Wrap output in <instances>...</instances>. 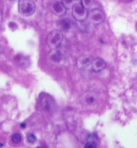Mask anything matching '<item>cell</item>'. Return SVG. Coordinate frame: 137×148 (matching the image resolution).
Here are the masks:
<instances>
[{"label": "cell", "mask_w": 137, "mask_h": 148, "mask_svg": "<svg viewBox=\"0 0 137 148\" xmlns=\"http://www.w3.org/2000/svg\"><path fill=\"white\" fill-rule=\"evenodd\" d=\"M94 0H81V3L86 9H90L93 7Z\"/></svg>", "instance_id": "obj_10"}, {"label": "cell", "mask_w": 137, "mask_h": 148, "mask_svg": "<svg viewBox=\"0 0 137 148\" xmlns=\"http://www.w3.org/2000/svg\"><path fill=\"white\" fill-rule=\"evenodd\" d=\"M20 126L22 128L25 129V128L26 127V124L25 123H22L20 124Z\"/></svg>", "instance_id": "obj_17"}, {"label": "cell", "mask_w": 137, "mask_h": 148, "mask_svg": "<svg viewBox=\"0 0 137 148\" xmlns=\"http://www.w3.org/2000/svg\"><path fill=\"white\" fill-rule=\"evenodd\" d=\"M96 147L95 143L91 141L87 142L85 146V147L86 148H96Z\"/></svg>", "instance_id": "obj_15"}, {"label": "cell", "mask_w": 137, "mask_h": 148, "mask_svg": "<svg viewBox=\"0 0 137 148\" xmlns=\"http://www.w3.org/2000/svg\"><path fill=\"white\" fill-rule=\"evenodd\" d=\"M92 59L90 56L87 55H80L77 60V66L79 69L86 68L91 64Z\"/></svg>", "instance_id": "obj_7"}, {"label": "cell", "mask_w": 137, "mask_h": 148, "mask_svg": "<svg viewBox=\"0 0 137 148\" xmlns=\"http://www.w3.org/2000/svg\"><path fill=\"white\" fill-rule=\"evenodd\" d=\"M4 51V49L3 47L0 45V54L3 53Z\"/></svg>", "instance_id": "obj_18"}, {"label": "cell", "mask_w": 137, "mask_h": 148, "mask_svg": "<svg viewBox=\"0 0 137 148\" xmlns=\"http://www.w3.org/2000/svg\"><path fill=\"white\" fill-rule=\"evenodd\" d=\"M72 13L76 20L83 22L87 18L88 12L87 9L84 7L81 3H76L72 8Z\"/></svg>", "instance_id": "obj_3"}, {"label": "cell", "mask_w": 137, "mask_h": 148, "mask_svg": "<svg viewBox=\"0 0 137 148\" xmlns=\"http://www.w3.org/2000/svg\"><path fill=\"white\" fill-rule=\"evenodd\" d=\"M91 68L95 72L97 73L105 69L106 66V62L103 59L96 58L92 61Z\"/></svg>", "instance_id": "obj_8"}, {"label": "cell", "mask_w": 137, "mask_h": 148, "mask_svg": "<svg viewBox=\"0 0 137 148\" xmlns=\"http://www.w3.org/2000/svg\"><path fill=\"white\" fill-rule=\"evenodd\" d=\"M95 101L96 100L95 98L92 96H90V97H88V98H87L85 100L86 102L88 104L90 105L94 104L95 102Z\"/></svg>", "instance_id": "obj_14"}, {"label": "cell", "mask_w": 137, "mask_h": 148, "mask_svg": "<svg viewBox=\"0 0 137 148\" xmlns=\"http://www.w3.org/2000/svg\"><path fill=\"white\" fill-rule=\"evenodd\" d=\"M123 1H124V2H127V3H128V2H130L132 1V0H122Z\"/></svg>", "instance_id": "obj_19"}, {"label": "cell", "mask_w": 137, "mask_h": 148, "mask_svg": "<svg viewBox=\"0 0 137 148\" xmlns=\"http://www.w3.org/2000/svg\"><path fill=\"white\" fill-rule=\"evenodd\" d=\"M63 41V35L61 31L54 29L48 35L47 44L50 48L56 49L61 45Z\"/></svg>", "instance_id": "obj_1"}, {"label": "cell", "mask_w": 137, "mask_h": 148, "mask_svg": "<svg viewBox=\"0 0 137 148\" xmlns=\"http://www.w3.org/2000/svg\"><path fill=\"white\" fill-rule=\"evenodd\" d=\"M47 58L52 64L57 66L63 65L65 61V55L57 49H51L48 54Z\"/></svg>", "instance_id": "obj_4"}, {"label": "cell", "mask_w": 137, "mask_h": 148, "mask_svg": "<svg viewBox=\"0 0 137 148\" xmlns=\"http://www.w3.org/2000/svg\"><path fill=\"white\" fill-rule=\"evenodd\" d=\"M87 17L89 22L95 25H99L102 23L105 19L103 12L97 8L91 9L88 13Z\"/></svg>", "instance_id": "obj_5"}, {"label": "cell", "mask_w": 137, "mask_h": 148, "mask_svg": "<svg viewBox=\"0 0 137 148\" xmlns=\"http://www.w3.org/2000/svg\"><path fill=\"white\" fill-rule=\"evenodd\" d=\"M12 140L15 143H19L22 140V137L19 134H15L12 136Z\"/></svg>", "instance_id": "obj_12"}, {"label": "cell", "mask_w": 137, "mask_h": 148, "mask_svg": "<svg viewBox=\"0 0 137 148\" xmlns=\"http://www.w3.org/2000/svg\"><path fill=\"white\" fill-rule=\"evenodd\" d=\"M62 3L67 9H70L72 8L73 6L75 4V0H61Z\"/></svg>", "instance_id": "obj_11"}, {"label": "cell", "mask_w": 137, "mask_h": 148, "mask_svg": "<svg viewBox=\"0 0 137 148\" xmlns=\"http://www.w3.org/2000/svg\"><path fill=\"white\" fill-rule=\"evenodd\" d=\"M3 146V144L0 143V147H2Z\"/></svg>", "instance_id": "obj_20"}, {"label": "cell", "mask_w": 137, "mask_h": 148, "mask_svg": "<svg viewBox=\"0 0 137 148\" xmlns=\"http://www.w3.org/2000/svg\"><path fill=\"white\" fill-rule=\"evenodd\" d=\"M36 6L32 0H19L18 3V11L21 15L29 17L35 12Z\"/></svg>", "instance_id": "obj_2"}, {"label": "cell", "mask_w": 137, "mask_h": 148, "mask_svg": "<svg viewBox=\"0 0 137 148\" xmlns=\"http://www.w3.org/2000/svg\"><path fill=\"white\" fill-rule=\"evenodd\" d=\"M51 10L56 15L60 17H63L66 13L67 9L62 3L59 2H56L53 3Z\"/></svg>", "instance_id": "obj_6"}, {"label": "cell", "mask_w": 137, "mask_h": 148, "mask_svg": "<svg viewBox=\"0 0 137 148\" xmlns=\"http://www.w3.org/2000/svg\"><path fill=\"white\" fill-rule=\"evenodd\" d=\"M57 26L60 31H68L72 27V21L67 18H61L58 20Z\"/></svg>", "instance_id": "obj_9"}, {"label": "cell", "mask_w": 137, "mask_h": 148, "mask_svg": "<svg viewBox=\"0 0 137 148\" xmlns=\"http://www.w3.org/2000/svg\"><path fill=\"white\" fill-rule=\"evenodd\" d=\"M2 22H3V15L1 11L0 10V26L2 24Z\"/></svg>", "instance_id": "obj_16"}, {"label": "cell", "mask_w": 137, "mask_h": 148, "mask_svg": "<svg viewBox=\"0 0 137 148\" xmlns=\"http://www.w3.org/2000/svg\"><path fill=\"white\" fill-rule=\"evenodd\" d=\"M37 138L36 136L33 134H30L27 137V140L30 143H33L36 141Z\"/></svg>", "instance_id": "obj_13"}]
</instances>
